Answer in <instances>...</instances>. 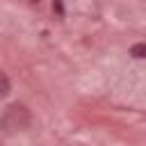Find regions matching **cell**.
<instances>
[{
    "label": "cell",
    "instance_id": "6da1fadb",
    "mask_svg": "<svg viewBox=\"0 0 146 146\" xmlns=\"http://www.w3.org/2000/svg\"><path fill=\"white\" fill-rule=\"evenodd\" d=\"M27 123H30V110L25 105H21V103L9 105L5 110V114H2V119H0V128L5 132L23 130V128H27Z\"/></svg>",
    "mask_w": 146,
    "mask_h": 146
},
{
    "label": "cell",
    "instance_id": "3957f363",
    "mask_svg": "<svg viewBox=\"0 0 146 146\" xmlns=\"http://www.w3.org/2000/svg\"><path fill=\"white\" fill-rule=\"evenodd\" d=\"M144 52H146V46H144V43H135V46H132V50H130V55H132V57H137V59H141V57H144Z\"/></svg>",
    "mask_w": 146,
    "mask_h": 146
},
{
    "label": "cell",
    "instance_id": "7a4b0ae2",
    "mask_svg": "<svg viewBox=\"0 0 146 146\" xmlns=\"http://www.w3.org/2000/svg\"><path fill=\"white\" fill-rule=\"evenodd\" d=\"M9 89H11V82H9L7 73H2V71H0V96H7V94H9Z\"/></svg>",
    "mask_w": 146,
    "mask_h": 146
}]
</instances>
